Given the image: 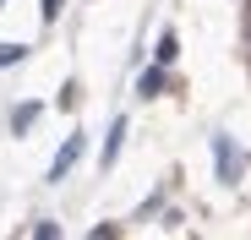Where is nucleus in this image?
Here are the masks:
<instances>
[{
  "mask_svg": "<svg viewBox=\"0 0 251 240\" xmlns=\"http://www.w3.org/2000/svg\"><path fill=\"white\" fill-rule=\"evenodd\" d=\"M22 55H27V49H22V44H0V66H17V60H22Z\"/></svg>",
  "mask_w": 251,
  "mask_h": 240,
  "instance_id": "0eeeda50",
  "label": "nucleus"
},
{
  "mask_svg": "<svg viewBox=\"0 0 251 240\" xmlns=\"http://www.w3.org/2000/svg\"><path fill=\"white\" fill-rule=\"evenodd\" d=\"M60 17V0H44V22H55Z\"/></svg>",
  "mask_w": 251,
  "mask_h": 240,
  "instance_id": "1a4fd4ad",
  "label": "nucleus"
},
{
  "mask_svg": "<svg viewBox=\"0 0 251 240\" xmlns=\"http://www.w3.org/2000/svg\"><path fill=\"white\" fill-rule=\"evenodd\" d=\"M0 6H6V0H0Z\"/></svg>",
  "mask_w": 251,
  "mask_h": 240,
  "instance_id": "9d476101",
  "label": "nucleus"
},
{
  "mask_svg": "<svg viewBox=\"0 0 251 240\" xmlns=\"http://www.w3.org/2000/svg\"><path fill=\"white\" fill-rule=\"evenodd\" d=\"M33 240H60V229H55V224H38V229H33Z\"/></svg>",
  "mask_w": 251,
  "mask_h": 240,
  "instance_id": "6e6552de",
  "label": "nucleus"
},
{
  "mask_svg": "<svg viewBox=\"0 0 251 240\" xmlns=\"http://www.w3.org/2000/svg\"><path fill=\"white\" fill-rule=\"evenodd\" d=\"M170 60H175V33H164L158 38V66H170Z\"/></svg>",
  "mask_w": 251,
  "mask_h": 240,
  "instance_id": "423d86ee",
  "label": "nucleus"
},
{
  "mask_svg": "<svg viewBox=\"0 0 251 240\" xmlns=\"http://www.w3.org/2000/svg\"><path fill=\"white\" fill-rule=\"evenodd\" d=\"M213 153H219V180L235 186V180H240V153H235V142H229V137H213Z\"/></svg>",
  "mask_w": 251,
  "mask_h": 240,
  "instance_id": "f03ea898",
  "label": "nucleus"
},
{
  "mask_svg": "<svg viewBox=\"0 0 251 240\" xmlns=\"http://www.w3.org/2000/svg\"><path fill=\"white\" fill-rule=\"evenodd\" d=\"M38 115H44V104H38V98H27V104H17V109H11V131H17V137H27Z\"/></svg>",
  "mask_w": 251,
  "mask_h": 240,
  "instance_id": "7ed1b4c3",
  "label": "nucleus"
},
{
  "mask_svg": "<svg viewBox=\"0 0 251 240\" xmlns=\"http://www.w3.org/2000/svg\"><path fill=\"white\" fill-rule=\"evenodd\" d=\"M164 82H170V76H164V66H148V71L137 76V98H158Z\"/></svg>",
  "mask_w": 251,
  "mask_h": 240,
  "instance_id": "20e7f679",
  "label": "nucleus"
},
{
  "mask_svg": "<svg viewBox=\"0 0 251 240\" xmlns=\"http://www.w3.org/2000/svg\"><path fill=\"white\" fill-rule=\"evenodd\" d=\"M82 147H88V142H82V131H71L66 142H60V153H55V164H50V186H60L71 169H76V158H82Z\"/></svg>",
  "mask_w": 251,
  "mask_h": 240,
  "instance_id": "f257e3e1",
  "label": "nucleus"
},
{
  "mask_svg": "<svg viewBox=\"0 0 251 240\" xmlns=\"http://www.w3.org/2000/svg\"><path fill=\"white\" fill-rule=\"evenodd\" d=\"M120 147H126V120H115V126H109V137H104V169H115Z\"/></svg>",
  "mask_w": 251,
  "mask_h": 240,
  "instance_id": "39448f33",
  "label": "nucleus"
}]
</instances>
